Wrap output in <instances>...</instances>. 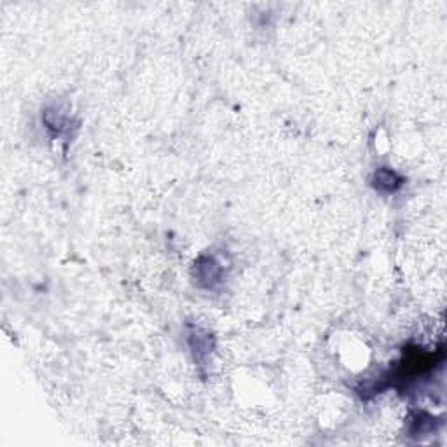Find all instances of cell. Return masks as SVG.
<instances>
[{"label":"cell","instance_id":"7a4b0ae2","mask_svg":"<svg viewBox=\"0 0 447 447\" xmlns=\"http://www.w3.org/2000/svg\"><path fill=\"white\" fill-rule=\"evenodd\" d=\"M402 183V176L396 175L390 168L377 169L376 175H374V187H376L377 190H381V193H395Z\"/></svg>","mask_w":447,"mask_h":447},{"label":"cell","instance_id":"6da1fadb","mask_svg":"<svg viewBox=\"0 0 447 447\" xmlns=\"http://www.w3.org/2000/svg\"><path fill=\"white\" fill-rule=\"evenodd\" d=\"M194 278L201 287L214 288L222 278L221 264L214 257H201L194 264Z\"/></svg>","mask_w":447,"mask_h":447}]
</instances>
